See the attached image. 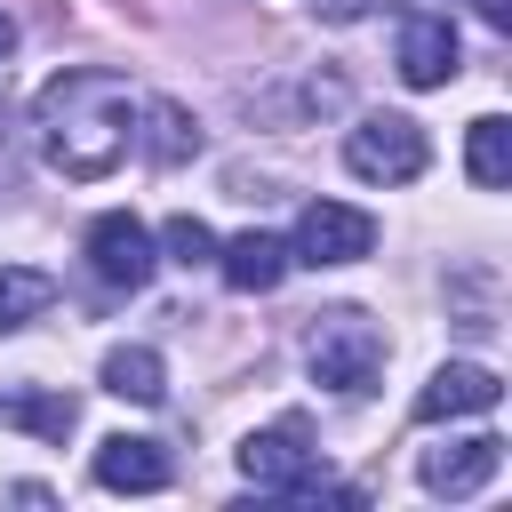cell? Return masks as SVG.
Instances as JSON below:
<instances>
[{"label":"cell","instance_id":"6da1fadb","mask_svg":"<svg viewBox=\"0 0 512 512\" xmlns=\"http://www.w3.org/2000/svg\"><path fill=\"white\" fill-rule=\"evenodd\" d=\"M136 112H144V96H136L120 72L72 64V72H56V80L32 96V144H40V160H48L56 176L96 184V176H112V168L136 152Z\"/></svg>","mask_w":512,"mask_h":512},{"label":"cell","instance_id":"7a4b0ae2","mask_svg":"<svg viewBox=\"0 0 512 512\" xmlns=\"http://www.w3.org/2000/svg\"><path fill=\"white\" fill-rule=\"evenodd\" d=\"M384 352H392V344H384V328H376L360 304H328V312L304 320V368H312L320 392H344V400L376 392Z\"/></svg>","mask_w":512,"mask_h":512},{"label":"cell","instance_id":"3957f363","mask_svg":"<svg viewBox=\"0 0 512 512\" xmlns=\"http://www.w3.org/2000/svg\"><path fill=\"white\" fill-rule=\"evenodd\" d=\"M424 160H432V136L408 112H368L344 128V168L360 184H408V176H424Z\"/></svg>","mask_w":512,"mask_h":512},{"label":"cell","instance_id":"277c9868","mask_svg":"<svg viewBox=\"0 0 512 512\" xmlns=\"http://www.w3.org/2000/svg\"><path fill=\"white\" fill-rule=\"evenodd\" d=\"M240 472H248L264 496H328L320 448H312V432H304L296 416H280V424L248 432V440H240Z\"/></svg>","mask_w":512,"mask_h":512},{"label":"cell","instance_id":"5b68a950","mask_svg":"<svg viewBox=\"0 0 512 512\" xmlns=\"http://www.w3.org/2000/svg\"><path fill=\"white\" fill-rule=\"evenodd\" d=\"M376 248V216L352 208V200H304L296 232H288V264H360Z\"/></svg>","mask_w":512,"mask_h":512},{"label":"cell","instance_id":"8992f818","mask_svg":"<svg viewBox=\"0 0 512 512\" xmlns=\"http://www.w3.org/2000/svg\"><path fill=\"white\" fill-rule=\"evenodd\" d=\"M88 272H96L104 288H144V280L160 272V240H152L128 208H104V216L88 224Z\"/></svg>","mask_w":512,"mask_h":512},{"label":"cell","instance_id":"52a82bcc","mask_svg":"<svg viewBox=\"0 0 512 512\" xmlns=\"http://www.w3.org/2000/svg\"><path fill=\"white\" fill-rule=\"evenodd\" d=\"M496 472H504V440L496 432H464L448 448H424V464H416V480L432 496H480Z\"/></svg>","mask_w":512,"mask_h":512},{"label":"cell","instance_id":"ba28073f","mask_svg":"<svg viewBox=\"0 0 512 512\" xmlns=\"http://www.w3.org/2000/svg\"><path fill=\"white\" fill-rule=\"evenodd\" d=\"M496 400H504L496 368H480V360H448V368H432V376H424V392H416V424H448V416H488Z\"/></svg>","mask_w":512,"mask_h":512},{"label":"cell","instance_id":"9c48e42d","mask_svg":"<svg viewBox=\"0 0 512 512\" xmlns=\"http://www.w3.org/2000/svg\"><path fill=\"white\" fill-rule=\"evenodd\" d=\"M456 64H464L456 24H448V16H432V8H416V16L400 24V80H408V88H448V80H456Z\"/></svg>","mask_w":512,"mask_h":512},{"label":"cell","instance_id":"30bf717a","mask_svg":"<svg viewBox=\"0 0 512 512\" xmlns=\"http://www.w3.org/2000/svg\"><path fill=\"white\" fill-rule=\"evenodd\" d=\"M168 480H176V464H168L160 440H144V432L96 440V488H112V496H152V488H168Z\"/></svg>","mask_w":512,"mask_h":512},{"label":"cell","instance_id":"8fae6325","mask_svg":"<svg viewBox=\"0 0 512 512\" xmlns=\"http://www.w3.org/2000/svg\"><path fill=\"white\" fill-rule=\"evenodd\" d=\"M216 272H224L240 296H264V288H280V272H288V240H280V232H240V240L216 248Z\"/></svg>","mask_w":512,"mask_h":512},{"label":"cell","instance_id":"7c38bea8","mask_svg":"<svg viewBox=\"0 0 512 512\" xmlns=\"http://www.w3.org/2000/svg\"><path fill=\"white\" fill-rule=\"evenodd\" d=\"M136 144H144L160 168H184V160H200V144H208V136H200V120H192L184 104L152 96V104L136 112Z\"/></svg>","mask_w":512,"mask_h":512},{"label":"cell","instance_id":"4fadbf2b","mask_svg":"<svg viewBox=\"0 0 512 512\" xmlns=\"http://www.w3.org/2000/svg\"><path fill=\"white\" fill-rule=\"evenodd\" d=\"M96 384H104L112 400H136V408H160V400H168V368H160L152 344H112L104 368H96Z\"/></svg>","mask_w":512,"mask_h":512},{"label":"cell","instance_id":"5bb4252c","mask_svg":"<svg viewBox=\"0 0 512 512\" xmlns=\"http://www.w3.org/2000/svg\"><path fill=\"white\" fill-rule=\"evenodd\" d=\"M464 176H472L480 192H504V184H512V120H504V112H480V120L464 128Z\"/></svg>","mask_w":512,"mask_h":512},{"label":"cell","instance_id":"9a60e30c","mask_svg":"<svg viewBox=\"0 0 512 512\" xmlns=\"http://www.w3.org/2000/svg\"><path fill=\"white\" fill-rule=\"evenodd\" d=\"M0 424H24V432H40V440H64V432L80 424V408H72V392L16 384V392H0Z\"/></svg>","mask_w":512,"mask_h":512},{"label":"cell","instance_id":"2e32d148","mask_svg":"<svg viewBox=\"0 0 512 512\" xmlns=\"http://www.w3.org/2000/svg\"><path fill=\"white\" fill-rule=\"evenodd\" d=\"M56 304V280L32 272V264H0V336H16L24 320H40Z\"/></svg>","mask_w":512,"mask_h":512},{"label":"cell","instance_id":"e0dca14e","mask_svg":"<svg viewBox=\"0 0 512 512\" xmlns=\"http://www.w3.org/2000/svg\"><path fill=\"white\" fill-rule=\"evenodd\" d=\"M160 248H168V264H216V232H208L200 216H168Z\"/></svg>","mask_w":512,"mask_h":512},{"label":"cell","instance_id":"ac0fdd59","mask_svg":"<svg viewBox=\"0 0 512 512\" xmlns=\"http://www.w3.org/2000/svg\"><path fill=\"white\" fill-rule=\"evenodd\" d=\"M376 8H392V0H312L320 24H360V16H376Z\"/></svg>","mask_w":512,"mask_h":512},{"label":"cell","instance_id":"d6986e66","mask_svg":"<svg viewBox=\"0 0 512 512\" xmlns=\"http://www.w3.org/2000/svg\"><path fill=\"white\" fill-rule=\"evenodd\" d=\"M16 184V136H8V112H0V192Z\"/></svg>","mask_w":512,"mask_h":512},{"label":"cell","instance_id":"ffe728a7","mask_svg":"<svg viewBox=\"0 0 512 512\" xmlns=\"http://www.w3.org/2000/svg\"><path fill=\"white\" fill-rule=\"evenodd\" d=\"M480 16H488L496 32H512V0H480Z\"/></svg>","mask_w":512,"mask_h":512},{"label":"cell","instance_id":"44dd1931","mask_svg":"<svg viewBox=\"0 0 512 512\" xmlns=\"http://www.w3.org/2000/svg\"><path fill=\"white\" fill-rule=\"evenodd\" d=\"M8 56H16V16L0 8V64H8Z\"/></svg>","mask_w":512,"mask_h":512}]
</instances>
